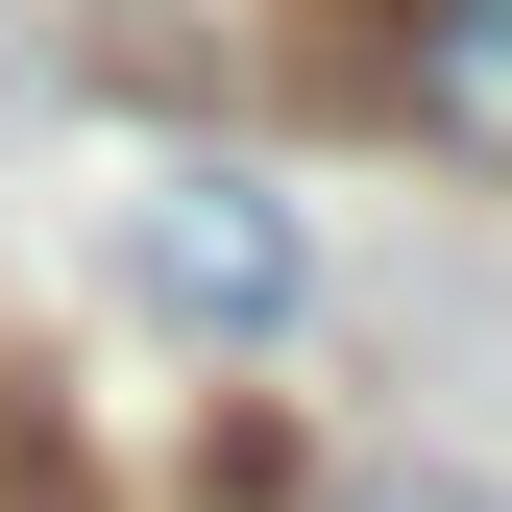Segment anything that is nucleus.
<instances>
[{"label": "nucleus", "mask_w": 512, "mask_h": 512, "mask_svg": "<svg viewBox=\"0 0 512 512\" xmlns=\"http://www.w3.org/2000/svg\"><path fill=\"white\" fill-rule=\"evenodd\" d=\"M122 293L196 317V342H269V317L317 293V269H293V196H244V171H147V196H122Z\"/></svg>", "instance_id": "1"}, {"label": "nucleus", "mask_w": 512, "mask_h": 512, "mask_svg": "<svg viewBox=\"0 0 512 512\" xmlns=\"http://www.w3.org/2000/svg\"><path fill=\"white\" fill-rule=\"evenodd\" d=\"M391 49H415V122H439V147L512 171V0H391Z\"/></svg>", "instance_id": "2"}]
</instances>
